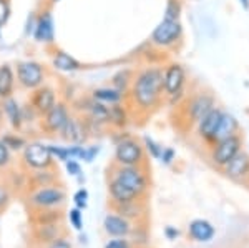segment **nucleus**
I'll return each mask as SVG.
<instances>
[{
  "instance_id": "nucleus-1",
  "label": "nucleus",
  "mask_w": 249,
  "mask_h": 248,
  "mask_svg": "<svg viewBox=\"0 0 249 248\" xmlns=\"http://www.w3.org/2000/svg\"><path fill=\"white\" fill-rule=\"evenodd\" d=\"M131 97L140 110L155 109L163 97V70L148 67L140 72L131 85Z\"/></svg>"
},
{
  "instance_id": "nucleus-2",
  "label": "nucleus",
  "mask_w": 249,
  "mask_h": 248,
  "mask_svg": "<svg viewBox=\"0 0 249 248\" xmlns=\"http://www.w3.org/2000/svg\"><path fill=\"white\" fill-rule=\"evenodd\" d=\"M243 143H244V138L241 134L231 135V137L213 143L211 150H210L211 163L214 167H218V169H224V167L234 158V155L243 150Z\"/></svg>"
},
{
  "instance_id": "nucleus-3",
  "label": "nucleus",
  "mask_w": 249,
  "mask_h": 248,
  "mask_svg": "<svg viewBox=\"0 0 249 248\" xmlns=\"http://www.w3.org/2000/svg\"><path fill=\"white\" fill-rule=\"evenodd\" d=\"M113 178L118 180L120 183H123L128 190H131L138 198H142L144 193L150 189L148 185V175L144 173L142 165L135 167H118V170L115 172Z\"/></svg>"
},
{
  "instance_id": "nucleus-4",
  "label": "nucleus",
  "mask_w": 249,
  "mask_h": 248,
  "mask_svg": "<svg viewBox=\"0 0 249 248\" xmlns=\"http://www.w3.org/2000/svg\"><path fill=\"white\" fill-rule=\"evenodd\" d=\"M115 160L122 167H135L143 165L144 160V147L135 138H123L116 143Z\"/></svg>"
},
{
  "instance_id": "nucleus-5",
  "label": "nucleus",
  "mask_w": 249,
  "mask_h": 248,
  "mask_svg": "<svg viewBox=\"0 0 249 248\" xmlns=\"http://www.w3.org/2000/svg\"><path fill=\"white\" fill-rule=\"evenodd\" d=\"M183 27L179 20H164L151 34V43L160 49H168L173 47L181 40Z\"/></svg>"
},
{
  "instance_id": "nucleus-6",
  "label": "nucleus",
  "mask_w": 249,
  "mask_h": 248,
  "mask_svg": "<svg viewBox=\"0 0 249 248\" xmlns=\"http://www.w3.org/2000/svg\"><path fill=\"white\" fill-rule=\"evenodd\" d=\"M184 83H186V72L179 63H170L163 70V94L171 100H176L183 95Z\"/></svg>"
},
{
  "instance_id": "nucleus-7",
  "label": "nucleus",
  "mask_w": 249,
  "mask_h": 248,
  "mask_svg": "<svg viewBox=\"0 0 249 248\" xmlns=\"http://www.w3.org/2000/svg\"><path fill=\"white\" fill-rule=\"evenodd\" d=\"M23 160H25L27 165L37 170H45L53 163V157H52L50 150H48V145H43L40 142H34L25 145Z\"/></svg>"
},
{
  "instance_id": "nucleus-8",
  "label": "nucleus",
  "mask_w": 249,
  "mask_h": 248,
  "mask_svg": "<svg viewBox=\"0 0 249 248\" xmlns=\"http://www.w3.org/2000/svg\"><path fill=\"white\" fill-rule=\"evenodd\" d=\"M65 202V191L58 187H47V189H40L30 197L32 207L40 210L53 209L57 205H62Z\"/></svg>"
},
{
  "instance_id": "nucleus-9",
  "label": "nucleus",
  "mask_w": 249,
  "mask_h": 248,
  "mask_svg": "<svg viewBox=\"0 0 249 248\" xmlns=\"http://www.w3.org/2000/svg\"><path fill=\"white\" fill-rule=\"evenodd\" d=\"M186 107H188V120H190L191 123H198L208 112L211 109H214L216 102L211 94L199 92V94L193 95V97L188 100Z\"/></svg>"
},
{
  "instance_id": "nucleus-10",
  "label": "nucleus",
  "mask_w": 249,
  "mask_h": 248,
  "mask_svg": "<svg viewBox=\"0 0 249 248\" xmlns=\"http://www.w3.org/2000/svg\"><path fill=\"white\" fill-rule=\"evenodd\" d=\"M17 78L25 89H37L43 82V69L37 62H20L17 67Z\"/></svg>"
},
{
  "instance_id": "nucleus-11",
  "label": "nucleus",
  "mask_w": 249,
  "mask_h": 248,
  "mask_svg": "<svg viewBox=\"0 0 249 248\" xmlns=\"http://www.w3.org/2000/svg\"><path fill=\"white\" fill-rule=\"evenodd\" d=\"M224 177L232 180V182H246L249 175V153L241 150L239 153L234 155V158L228 163L224 169H221Z\"/></svg>"
},
{
  "instance_id": "nucleus-12",
  "label": "nucleus",
  "mask_w": 249,
  "mask_h": 248,
  "mask_svg": "<svg viewBox=\"0 0 249 248\" xmlns=\"http://www.w3.org/2000/svg\"><path fill=\"white\" fill-rule=\"evenodd\" d=\"M221 115H223V110L214 107V109H211L198 123H196V125H198V137L204 140L206 143H210V145L213 143V137H214V132L218 129Z\"/></svg>"
},
{
  "instance_id": "nucleus-13",
  "label": "nucleus",
  "mask_w": 249,
  "mask_h": 248,
  "mask_svg": "<svg viewBox=\"0 0 249 248\" xmlns=\"http://www.w3.org/2000/svg\"><path fill=\"white\" fill-rule=\"evenodd\" d=\"M68 110L63 103H55L50 110L45 114V120H43V129L50 134H60L62 129L65 127L68 120Z\"/></svg>"
},
{
  "instance_id": "nucleus-14",
  "label": "nucleus",
  "mask_w": 249,
  "mask_h": 248,
  "mask_svg": "<svg viewBox=\"0 0 249 248\" xmlns=\"http://www.w3.org/2000/svg\"><path fill=\"white\" fill-rule=\"evenodd\" d=\"M188 235L195 240V242H199V243H206V242H211L216 235V230L214 227L211 225L208 220H203V218H196L193 220L188 227Z\"/></svg>"
},
{
  "instance_id": "nucleus-15",
  "label": "nucleus",
  "mask_w": 249,
  "mask_h": 248,
  "mask_svg": "<svg viewBox=\"0 0 249 248\" xmlns=\"http://www.w3.org/2000/svg\"><path fill=\"white\" fill-rule=\"evenodd\" d=\"M239 134V122L238 118L234 117L230 112H224L223 110V115H221V120L218 123V129L214 132V137H213V143L219 142L223 138H228L231 135H236ZM211 143V145H213Z\"/></svg>"
},
{
  "instance_id": "nucleus-16",
  "label": "nucleus",
  "mask_w": 249,
  "mask_h": 248,
  "mask_svg": "<svg viewBox=\"0 0 249 248\" xmlns=\"http://www.w3.org/2000/svg\"><path fill=\"white\" fill-rule=\"evenodd\" d=\"M103 227H105V231L108 235L116 238H124L131 233L130 222H128V218L122 217V215H107Z\"/></svg>"
},
{
  "instance_id": "nucleus-17",
  "label": "nucleus",
  "mask_w": 249,
  "mask_h": 248,
  "mask_svg": "<svg viewBox=\"0 0 249 248\" xmlns=\"http://www.w3.org/2000/svg\"><path fill=\"white\" fill-rule=\"evenodd\" d=\"M108 191H110V198L111 202L115 203L116 207L118 205H124V203H131L140 200L131 190H128L123 183H120L116 178L110 180V185H108Z\"/></svg>"
},
{
  "instance_id": "nucleus-18",
  "label": "nucleus",
  "mask_w": 249,
  "mask_h": 248,
  "mask_svg": "<svg viewBox=\"0 0 249 248\" xmlns=\"http://www.w3.org/2000/svg\"><path fill=\"white\" fill-rule=\"evenodd\" d=\"M32 105L38 114L45 115L52 107L55 105V92L50 87H40V89L34 94L32 98Z\"/></svg>"
},
{
  "instance_id": "nucleus-19",
  "label": "nucleus",
  "mask_w": 249,
  "mask_h": 248,
  "mask_svg": "<svg viewBox=\"0 0 249 248\" xmlns=\"http://www.w3.org/2000/svg\"><path fill=\"white\" fill-rule=\"evenodd\" d=\"M35 38L38 42H52L53 40V19L50 12H43L35 25Z\"/></svg>"
},
{
  "instance_id": "nucleus-20",
  "label": "nucleus",
  "mask_w": 249,
  "mask_h": 248,
  "mask_svg": "<svg viewBox=\"0 0 249 248\" xmlns=\"http://www.w3.org/2000/svg\"><path fill=\"white\" fill-rule=\"evenodd\" d=\"M60 134H62V137L65 140H70V142H73V143L82 142L83 137H85V135H83L82 123H80L77 118H71V117H68L65 127H63Z\"/></svg>"
},
{
  "instance_id": "nucleus-21",
  "label": "nucleus",
  "mask_w": 249,
  "mask_h": 248,
  "mask_svg": "<svg viewBox=\"0 0 249 248\" xmlns=\"http://www.w3.org/2000/svg\"><path fill=\"white\" fill-rule=\"evenodd\" d=\"M14 72L9 65L0 67V98H9L14 90Z\"/></svg>"
},
{
  "instance_id": "nucleus-22",
  "label": "nucleus",
  "mask_w": 249,
  "mask_h": 248,
  "mask_svg": "<svg viewBox=\"0 0 249 248\" xmlns=\"http://www.w3.org/2000/svg\"><path fill=\"white\" fill-rule=\"evenodd\" d=\"M53 67L62 72H73L80 69V63L65 52H57L53 57Z\"/></svg>"
},
{
  "instance_id": "nucleus-23",
  "label": "nucleus",
  "mask_w": 249,
  "mask_h": 248,
  "mask_svg": "<svg viewBox=\"0 0 249 248\" xmlns=\"http://www.w3.org/2000/svg\"><path fill=\"white\" fill-rule=\"evenodd\" d=\"M93 98L102 103H111V105H115V103H118L123 98V94L118 89H98L93 92Z\"/></svg>"
},
{
  "instance_id": "nucleus-24",
  "label": "nucleus",
  "mask_w": 249,
  "mask_h": 248,
  "mask_svg": "<svg viewBox=\"0 0 249 248\" xmlns=\"http://www.w3.org/2000/svg\"><path fill=\"white\" fill-rule=\"evenodd\" d=\"M3 112H5L7 118L10 120V123L14 127H20L22 123V115H20V109H18V103L15 102L14 98H5L3 100Z\"/></svg>"
},
{
  "instance_id": "nucleus-25",
  "label": "nucleus",
  "mask_w": 249,
  "mask_h": 248,
  "mask_svg": "<svg viewBox=\"0 0 249 248\" xmlns=\"http://www.w3.org/2000/svg\"><path fill=\"white\" fill-rule=\"evenodd\" d=\"M108 110H110V122L111 123H115V125H118V127L124 125V122H126V114H124L123 107H120L118 103H115V105H111Z\"/></svg>"
},
{
  "instance_id": "nucleus-26",
  "label": "nucleus",
  "mask_w": 249,
  "mask_h": 248,
  "mask_svg": "<svg viewBox=\"0 0 249 248\" xmlns=\"http://www.w3.org/2000/svg\"><path fill=\"white\" fill-rule=\"evenodd\" d=\"M179 14H181V3L178 0H168L164 9V20H179Z\"/></svg>"
},
{
  "instance_id": "nucleus-27",
  "label": "nucleus",
  "mask_w": 249,
  "mask_h": 248,
  "mask_svg": "<svg viewBox=\"0 0 249 248\" xmlns=\"http://www.w3.org/2000/svg\"><path fill=\"white\" fill-rule=\"evenodd\" d=\"M48 150H50L52 157L62 160V162H67L70 160V152H68V147H55V145H48Z\"/></svg>"
},
{
  "instance_id": "nucleus-28",
  "label": "nucleus",
  "mask_w": 249,
  "mask_h": 248,
  "mask_svg": "<svg viewBox=\"0 0 249 248\" xmlns=\"http://www.w3.org/2000/svg\"><path fill=\"white\" fill-rule=\"evenodd\" d=\"M144 147H146V150L150 152L151 157L160 160V157H161V153H163L161 145H158V143H156L155 140H151L150 137H144Z\"/></svg>"
},
{
  "instance_id": "nucleus-29",
  "label": "nucleus",
  "mask_w": 249,
  "mask_h": 248,
  "mask_svg": "<svg viewBox=\"0 0 249 248\" xmlns=\"http://www.w3.org/2000/svg\"><path fill=\"white\" fill-rule=\"evenodd\" d=\"M68 218H70V223L73 225L75 230H82V227H83V217H82V211H80V209L70 210V213H68Z\"/></svg>"
},
{
  "instance_id": "nucleus-30",
  "label": "nucleus",
  "mask_w": 249,
  "mask_h": 248,
  "mask_svg": "<svg viewBox=\"0 0 249 248\" xmlns=\"http://www.w3.org/2000/svg\"><path fill=\"white\" fill-rule=\"evenodd\" d=\"M2 142L12 150H20L22 147H25V142L18 137H14V135H7V137H3Z\"/></svg>"
},
{
  "instance_id": "nucleus-31",
  "label": "nucleus",
  "mask_w": 249,
  "mask_h": 248,
  "mask_svg": "<svg viewBox=\"0 0 249 248\" xmlns=\"http://www.w3.org/2000/svg\"><path fill=\"white\" fill-rule=\"evenodd\" d=\"M87 200H88V191L85 189H80L73 197L75 205H77V209H80V210L87 207Z\"/></svg>"
},
{
  "instance_id": "nucleus-32",
  "label": "nucleus",
  "mask_w": 249,
  "mask_h": 248,
  "mask_svg": "<svg viewBox=\"0 0 249 248\" xmlns=\"http://www.w3.org/2000/svg\"><path fill=\"white\" fill-rule=\"evenodd\" d=\"M10 163V152H9V147L0 140V169L2 167H7Z\"/></svg>"
},
{
  "instance_id": "nucleus-33",
  "label": "nucleus",
  "mask_w": 249,
  "mask_h": 248,
  "mask_svg": "<svg viewBox=\"0 0 249 248\" xmlns=\"http://www.w3.org/2000/svg\"><path fill=\"white\" fill-rule=\"evenodd\" d=\"M67 170L70 172V175H73V177H80V173H82V169H80L78 162H75L73 158L67 160Z\"/></svg>"
},
{
  "instance_id": "nucleus-34",
  "label": "nucleus",
  "mask_w": 249,
  "mask_h": 248,
  "mask_svg": "<svg viewBox=\"0 0 249 248\" xmlns=\"http://www.w3.org/2000/svg\"><path fill=\"white\" fill-rule=\"evenodd\" d=\"M47 248H71V245H70V242H67L65 238L57 237L55 240H52V242L48 243Z\"/></svg>"
},
{
  "instance_id": "nucleus-35",
  "label": "nucleus",
  "mask_w": 249,
  "mask_h": 248,
  "mask_svg": "<svg viewBox=\"0 0 249 248\" xmlns=\"http://www.w3.org/2000/svg\"><path fill=\"white\" fill-rule=\"evenodd\" d=\"M175 150L173 149H163V153H161V157H160V160L164 163V165H170V163L175 160Z\"/></svg>"
},
{
  "instance_id": "nucleus-36",
  "label": "nucleus",
  "mask_w": 249,
  "mask_h": 248,
  "mask_svg": "<svg viewBox=\"0 0 249 248\" xmlns=\"http://www.w3.org/2000/svg\"><path fill=\"white\" fill-rule=\"evenodd\" d=\"M105 248H130V243L123 238H116V240H110L105 245Z\"/></svg>"
},
{
  "instance_id": "nucleus-37",
  "label": "nucleus",
  "mask_w": 249,
  "mask_h": 248,
  "mask_svg": "<svg viewBox=\"0 0 249 248\" xmlns=\"http://www.w3.org/2000/svg\"><path fill=\"white\" fill-rule=\"evenodd\" d=\"M9 19V7H7L5 0H0V27L7 22Z\"/></svg>"
},
{
  "instance_id": "nucleus-38",
  "label": "nucleus",
  "mask_w": 249,
  "mask_h": 248,
  "mask_svg": "<svg viewBox=\"0 0 249 248\" xmlns=\"http://www.w3.org/2000/svg\"><path fill=\"white\" fill-rule=\"evenodd\" d=\"M7 202H9V191H7L5 187L0 185V209H2V207H5Z\"/></svg>"
},
{
  "instance_id": "nucleus-39",
  "label": "nucleus",
  "mask_w": 249,
  "mask_h": 248,
  "mask_svg": "<svg viewBox=\"0 0 249 248\" xmlns=\"http://www.w3.org/2000/svg\"><path fill=\"white\" fill-rule=\"evenodd\" d=\"M164 235H166L168 240H176V237L179 235V231L175 229V227H166V230H164Z\"/></svg>"
},
{
  "instance_id": "nucleus-40",
  "label": "nucleus",
  "mask_w": 249,
  "mask_h": 248,
  "mask_svg": "<svg viewBox=\"0 0 249 248\" xmlns=\"http://www.w3.org/2000/svg\"><path fill=\"white\" fill-rule=\"evenodd\" d=\"M239 3H241V7H243L244 10L249 12V0H239Z\"/></svg>"
},
{
  "instance_id": "nucleus-41",
  "label": "nucleus",
  "mask_w": 249,
  "mask_h": 248,
  "mask_svg": "<svg viewBox=\"0 0 249 248\" xmlns=\"http://www.w3.org/2000/svg\"><path fill=\"white\" fill-rule=\"evenodd\" d=\"M52 2H58V0H52Z\"/></svg>"
},
{
  "instance_id": "nucleus-42",
  "label": "nucleus",
  "mask_w": 249,
  "mask_h": 248,
  "mask_svg": "<svg viewBox=\"0 0 249 248\" xmlns=\"http://www.w3.org/2000/svg\"><path fill=\"white\" fill-rule=\"evenodd\" d=\"M248 182H249V175H248Z\"/></svg>"
}]
</instances>
